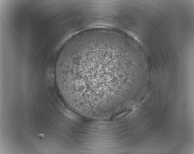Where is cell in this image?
<instances>
[{
    "mask_svg": "<svg viewBox=\"0 0 194 154\" xmlns=\"http://www.w3.org/2000/svg\"><path fill=\"white\" fill-rule=\"evenodd\" d=\"M111 47L101 43L74 46L63 51L55 69L63 98L74 105L102 106L113 100Z\"/></svg>",
    "mask_w": 194,
    "mask_h": 154,
    "instance_id": "6da1fadb",
    "label": "cell"
},
{
    "mask_svg": "<svg viewBox=\"0 0 194 154\" xmlns=\"http://www.w3.org/2000/svg\"><path fill=\"white\" fill-rule=\"evenodd\" d=\"M38 137L40 139H42L44 137V135L42 134H40L38 135Z\"/></svg>",
    "mask_w": 194,
    "mask_h": 154,
    "instance_id": "7a4b0ae2",
    "label": "cell"
}]
</instances>
